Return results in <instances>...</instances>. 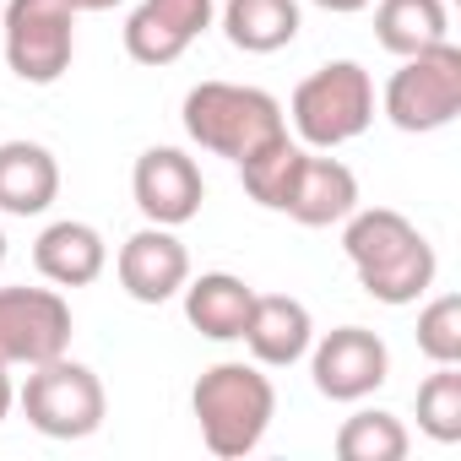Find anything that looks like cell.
Segmentation results:
<instances>
[{
    "label": "cell",
    "instance_id": "obj_4",
    "mask_svg": "<svg viewBox=\"0 0 461 461\" xmlns=\"http://www.w3.org/2000/svg\"><path fill=\"white\" fill-rule=\"evenodd\" d=\"M283 114L294 120L299 147L337 152L375 125V77L358 60H326L294 87Z\"/></svg>",
    "mask_w": 461,
    "mask_h": 461
},
{
    "label": "cell",
    "instance_id": "obj_27",
    "mask_svg": "<svg viewBox=\"0 0 461 461\" xmlns=\"http://www.w3.org/2000/svg\"><path fill=\"white\" fill-rule=\"evenodd\" d=\"M0 267H6V234H0Z\"/></svg>",
    "mask_w": 461,
    "mask_h": 461
},
{
    "label": "cell",
    "instance_id": "obj_11",
    "mask_svg": "<svg viewBox=\"0 0 461 461\" xmlns=\"http://www.w3.org/2000/svg\"><path fill=\"white\" fill-rule=\"evenodd\" d=\"M217 23V0H141L125 17V55L136 66H174Z\"/></svg>",
    "mask_w": 461,
    "mask_h": 461
},
{
    "label": "cell",
    "instance_id": "obj_7",
    "mask_svg": "<svg viewBox=\"0 0 461 461\" xmlns=\"http://www.w3.org/2000/svg\"><path fill=\"white\" fill-rule=\"evenodd\" d=\"M0 50L17 82L55 87L77 60V12L71 0H6Z\"/></svg>",
    "mask_w": 461,
    "mask_h": 461
},
{
    "label": "cell",
    "instance_id": "obj_26",
    "mask_svg": "<svg viewBox=\"0 0 461 461\" xmlns=\"http://www.w3.org/2000/svg\"><path fill=\"white\" fill-rule=\"evenodd\" d=\"M114 6H125V0H71L77 17H82V12H114Z\"/></svg>",
    "mask_w": 461,
    "mask_h": 461
},
{
    "label": "cell",
    "instance_id": "obj_24",
    "mask_svg": "<svg viewBox=\"0 0 461 461\" xmlns=\"http://www.w3.org/2000/svg\"><path fill=\"white\" fill-rule=\"evenodd\" d=\"M12 407H17V385H12V369L0 364V423L12 418Z\"/></svg>",
    "mask_w": 461,
    "mask_h": 461
},
{
    "label": "cell",
    "instance_id": "obj_14",
    "mask_svg": "<svg viewBox=\"0 0 461 461\" xmlns=\"http://www.w3.org/2000/svg\"><path fill=\"white\" fill-rule=\"evenodd\" d=\"M358 174L342 163V158H326V152H304L299 163V179H294V195H288V217L299 228H331V222H348L358 212Z\"/></svg>",
    "mask_w": 461,
    "mask_h": 461
},
{
    "label": "cell",
    "instance_id": "obj_17",
    "mask_svg": "<svg viewBox=\"0 0 461 461\" xmlns=\"http://www.w3.org/2000/svg\"><path fill=\"white\" fill-rule=\"evenodd\" d=\"M179 299H185V321L206 342H240V331L250 321V304H256V288L234 272H201L179 288Z\"/></svg>",
    "mask_w": 461,
    "mask_h": 461
},
{
    "label": "cell",
    "instance_id": "obj_22",
    "mask_svg": "<svg viewBox=\"0 0 461 461\" xmlns=\"http://www.w3.org/2000/svg\"><path fill=\"white\" fill-rule=\"evenodd\" d=\"M418 429L434 445L461 439V364H434V375L418 385Z\"/></svg>",
    "mask_w": 461,
    "mask_h": 461
},
{
    "label": "cell",
    "instance_id": "obj_9",
    "mask_svg": "<svg viewBox=\"0 0 461 461\" xmlns=\"http://www.w3.org/2000/svg\"><path fill=\"white\" fill-rule=\"evenodd\" d=\"M310 380L326 402H364L391 380V348L369 326H337L310 342Z\"/></svg>",
    "mask_w": 461,
    "mask_h": 461
},
{
    "label": "cell",
    "instance_id": "obj_25",
    "mask_svg": "<svg viewBox=\"0 0 461 461\" xmlns=\"http://www.w3.org/2000/svg\"><path fill=\"white\" fill-rule=\"evenodd\" d=\"M310 6H321V12H331V17H353V12L369 6V0H310Z\"/></svg>",
    "mask_w": 461,
    "mask_h": 461
},
{
    "label": "cell",
    "instance_id": "obj_15",
    "mask_svg": "<svg viewBox=\"0 0 461 461\" xmlns=\"http://www.w3.org/2000/svg\"><path fill=\"white\" fill-rule=\"evenodd\" d=\"M33 267L55 288H87V283H98L109 272V245H104V234L93 222L60 217L33 240Z\"/></svg>",
    "mask_w": 461,
    "mask_h": 461
},
{
    "label": "cell",
    "instance_id": "obj_12",
    "mask_svg": "<svg viewBox=\"0 0 461 461\" xmlns=\"http://www.w3.org/2000/svg\"><path fill=\"white\" fill-rule=\"evenodd\" d=\"M114 277H120L125 299H136V304H168L190 283V250L179 245L174 228L147 222V228H136V234L120 245Z\"/></svg>",
    "mask_w": 461,
    "mask_h": 461
},
{
    "label": "cell",
    "instance_id": "obj_1",
    "mask_svg": "<svg viewBox=\"0 0 461 461\" xmlns=\"http://www.w3.org/2000/svg\"><path fill=\"white\" fill-rule=\"evenodd\" d=\"M342 228V256L358 277V288L375 299V304H391V310H407L418 304L434 277H439V256L434 245L418 234V222L402 217L396 206H358Z\"/></svg>",
    "mask_w": 461,
    "mask_h": 461
},
{
    "label": "cell",
    "instance_id": "obj_8",
    "mask_svg": "<svg viewBox=\"0 0 461 461\" xmlns=\"http://www.w3.org/2000/svg\"><path fill=\"white\" fill-rule=\"evenodd\" d=\"M71 304L60 288H0V364L33 369L71 353Z\"/></svg>",
    "mask_w": 461,
    "mask_h": 461
},
{
    "label": "cell",
    "instance_id": "obj_2",
    "mask_svg": "<svg viewBox=\"0 0 461 461\" xmlns=\"http://www.w3.org/2000/svg\"><path fill=\"white\" fill-rule=\"evenodd\" d=\"M190 412H195V429H201V445L222 461H240L250 456L272 418H277V385L272 375L250 358H222L212 369H201L195 391H190Z\"/></svg>",
    "mask_w": 461,
    "mask_h": 461
},
{
    "label": "cell",
    "instance_id": "obj_5",
    "mask_svg": "<svg viewBox=\"0 0 461 461\" xmlns=\"http://www.w3.org/2000/svg\"><path fill=\"white\" fill-rule=\"evenodd\" d=\"M17 407L44 439H87L109 418V391H104L98 369L60 353V358L28 369V380L17 391Z\"/></svg>",
    "mask_w": 461,
    "mask_h": 461
},
{
    "label": "cell",
    "instance_id": "obj_23",
    "mask_svg": "<svg viewBox=\"0 0 461 461\" xmlns=\"http://www.w3.org/2000/svg\"><path fill=\"white\" fill-rule=\"evenodd\" d=\"M418 353L429 364H461V294H439L418 310Z\"/></svg>",
    "mask_w": 461,
    "mask_h": 461
},
{
    "label": "cell",
    "instance_id": "obj_6",
    "mask_svg": "<svg viewBox=\"0 0 461 461\" xmlns=\"http://www.w3.org/2000/svg\"><path fill=\"white\" fill-rule=\"evenodd\" d=\"M380 114H385L396 131H407V136H434V131H445V125L461 114V50L445 39V44H434V50L407 55V60L391 71L385 93H380Z\"/></svg>",
    "mask_w": 461,
    "mask_h": 461
},
{
    "label": "cell",
    "instance_id": "obj_21",
    "mask_svg": "<svg viewBox=\"0 0 461 461\" xmlns=\"http://www.w3.org/2000/svg\"><path fill=\"white\" fill-rule=\"evenodd\" d=\"M304 152H310V147H299L294 136H277V141H267L261 152H250L245 163H234L240 179H245V195H250L256 206H267V212H283L288 195H294V179H299Z\"/></svg>",
    "mask_w": 461,
    "mask_h": 461
},
{
    "label": "cell",
    "instance_id": "obj_18",
    "mask_svg": "<svg viewBox=\"0 0 461 461\" xmlns=\"http://www.w3.org/2000/svg\"><path fill=\"white\" fill-rule=\"evenodd\" d=\"M217 17H222V39L240 55H277L304 28L299 0H222Z\"/></svg>",
    "mask_w": 461,
    "mask_h": 461
},
{
    "label": "cell",
    "instance_id": "obj_3",
    "mask_svg": "<svg viewBox=\"0 0 461 461\" xmlns=\"http://www.w3.org/2000/svg\"><path fill=\"white\" fill-rule=\"evenodd\" d=\"M185 136L228 163H245L250 152H261L267 141L288 136V114L267 87H245V82H195L179 104Z\"/></svg>",
    "mask_w": 461,
    "mask_h": 461
},
{
    "label": "cell",
    "instance_id": "obj_19",
    "mask_svg": "<svg viewBox=\"0 0 461 461\" xmlns=\"http://www.w3.org/2000/svg\"><path fill=\"white\" fill-rule=\"evenodd\" d=\"M375 6V39L385 55L407 60L418 50H434L450 39V12L445 0H369Z\"/></svg>",
    "mask_w": 461,
    "mask_h": 461
},
{
    "label": "cell",
    "instance_id": "obj_13",
    "mask_svg": "<svg viewBox=\"0 0 461 461\" xmlns=\"http://www.w3.org/2000/svg\"><path fill=\"white\" fill-rule=\"evenodd\" d=\"M240 342L250 348V358L261 369H294L310 353V342H315V315L294 294H256Z\"/></svg>",
    "mask_w": 461,
    "mask_h": 461
},
{
    "label": "cell",
    "instance_id": "obj_10",
    "mask_svg": "<svg viewBox=\"0 0 461 461\" xmlns=\"http://www.w3.org/2000/svg\"><path fill=\"white\" fill-rule=\"evenodd\" d=\"M131 201L147 222L185 228L190 217H201V201H206L201 163L185 147H147L131 168Z\"/></svg>",
    "mask_w": 461,
    "mask_h": 461
},
{
    "label": "cell",
    "instance_id": "obj_16",
    "mask_svg": "<svg viewBox=\"0 0 461 461\" xmlns=\"http://www.w3.org/2000/svg\"><path fill=\"white\" fill-rule=\"evenodd\" d=\"M60 201V163L44 141H0V212L6 217H44Z\"/></svg>",
    "mask_w": 461,
    "mask_h": 461
},
{
    "label": "cell",
    "instance_id": "obj_20",
    "mask_svg": "<svg viewBox=\"0 0 461 461\" xmlns=\"http://www.w3.org/2000/svg\"><path fill=\"white\" fill-rule=\"evenodd\" d=\"M331 450H337L342 461H402V456L412 450V434H407V423H402L396 412H385V407H358L353 418H342Z\"/></svg>",
    "mask_w": 461,
    "mask_h": 461
}]
</instances>
